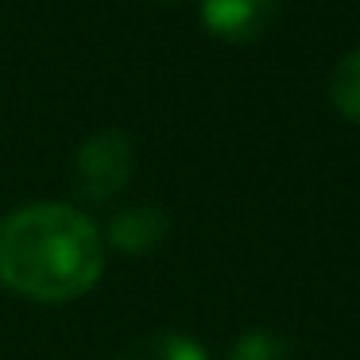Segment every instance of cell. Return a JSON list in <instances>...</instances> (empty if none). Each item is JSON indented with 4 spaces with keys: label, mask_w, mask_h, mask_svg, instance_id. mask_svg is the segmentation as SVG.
<instances>
[{
    "label": "cell",
    "mask_w": 360,
    "mask_h": 360,
    "mask_svg": "<svg viewBox=\"0 0 360 360\" xmlns=\"http://www.w3.org/2000/svg\"><path fill=\"white\" fill-rule=\"evenodd\" d=\"M105 271L101 229L63 202L20 205L0 221V283L32 302L82 298Z\"/></svg>",
    "instance_id": "obj_1"
},
{
    "label": "cell",
    "mask_w": 360,
    "mask_h": 360,
    "mask_svg": "<svg viewBox=\"0 0 360 360\" xmlns=\"http://www.w3.org/2000/svg\"><path fill=\"white\" fill-rule=\"evenodd\" d=\"M136 167L132 140L124 132H94L78 151H74V190L86 202H105L117 198L128 186Z\"/></svg>",
    "instance_id": "obj_2"
},
{
    "label": "cell",
    "mask_w": 360,
    "mask_h": 360,
    "mask_svg": "<svg viewBox=\"0 0 360 360\" xmlns=\"http://www.w3.org/2000/svg\"><path fill=\"white\" fill-rule=\"evenodd\" d=\"M283 0H202V24L225 43H252L275 24Z\"/></svg>",
    "instance_id": "obj_3"
},
{
    "label": "cell",
    "mask_w": 360,
    "mask_h": 360,
    "mask_svg": "<svg viewBox=\"0 0 360 360\" xmlns=\"http://www.w3.org/2000/svg\"><path fill=\"white\" fill-rule=\"evenodd\" d=\"M167 233H171V217L159 205H136V210H124L109 221V240L120 252H136V256L151 252Z\"/></svg>",
    "instance_id": "obj_4"
},
{
    "label": "cell",
    "mask_w": 360,
    "mask_h": 360,
    "mask_svg": "<svg viewBox=\"0 0 360 360\" xmlns=\"http://www.w3.org/2000/svg\"><path fill=\"white\" fill-rule=\"evenodd\" d=\"M120 360H210V352L202 349V341L179 333V329H159V333L132 341Z\"/></svg>",
    "instance_id": "obj_5"
},
{
    "label": "cell",
    "mask_w": 360,
    "mask_h": 360,
    "mask_svg": "<svg viewBox=\"0 0 360 360\" xmlns=\"http://www.w3.org/2000/svg\"><path fill=\"white\" fill-rule=\"evenodd\" d=\"M329 101L349 120H360V47H352L329 74Z\"/></svg>",
    "instance_id": "obj_6"
},
{
    "label": "cell",
    "mask_w": 360,
    "mask_h": 360,
    "mask_svg": "<svg viewBox=\"0 0 360 360\" xmlns=\"http://www.w3.org/2000/svg\"><path fill=\"white\" fill-rule=\"evenodd\" d=\"M290 345L287 337L271 333V329H248L244 337H236L229 360H287Z\"/></svg>",
    "instance_id": "obj_7"
},
{
    "label": "cell",
    "mask_w": 360,
    "mask_h": 360,
    "mask_svg": "<svg viewBox=\"0 0 360 360\" xmlns=\"http://www.w3.org/2000/svg\"><path fill=\"white\" fill-rule=\"evenodd\" d=\"M159 4H182V0H159Z\"/></svg>",
    "instance_id": "obj_8"
}]
</instances>
